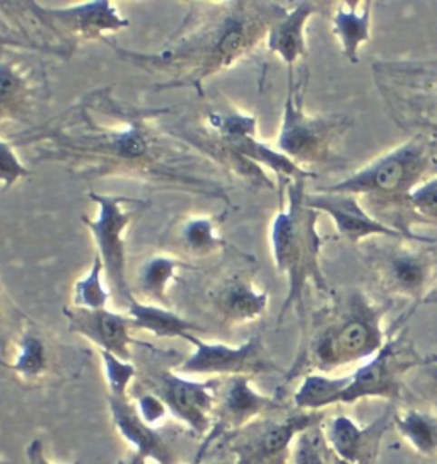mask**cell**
<instances>
[{
    "instance_id": "cell-1",
    "label": "cell",
    "mask_w": 437,
    "mask_h": 464,
    "mask_svg": "<svg viewBox=\"0 0 437 464\" xmlns=\"http://www.w3.org/2000/svg\"><path fill=\"white\" fill-rule=\"evenodd\" d=\"M173 113V108L120 102L113 87H100L63 113L11 135L9 142L33 149L31 162H57L83 179H133L229 205L214 162L160 121Z\"/></svg>"
},
{
    "instance_id": "cell-2",
    "label": "cell",
    "mask_w": 437,
    "mask_h": 464,
    "mask_svg": "<svg viewBox=\"0 0 437 464\" xmlns=\"http://www.w3.org/2000/svg\"><path fill=\"white\" fill-rule=\"evenodd\" d=\"M185 28L156 53H142L108 44L117 57L151 72L168 73V82L154 87L164 89H195L202 92L207 79L233 69L236 63L249 57L262 44L289 4L260 0H231L212 4H191Z\"/></svg>"
},
{
    "instance_id": "cell-3",
    "label": "cell",
    "mask_w": 437,
    "mask_h": 464,
    "mask_svg": "<svg viewBox=\"0 0 437 464\" xmlns=\"http://www.w3.org/2000/svg\"><path fill=\"white\" fill-rule=\"evenodd\" d=\"M390 307L392 303L381 304L359 287L332 290L328 303L313 313L306 343L289 377L330 374L374 357L396 332L384 326Z\"/></svg>"
},
{
    "instance_id": "cell-4",
    "label": "cell",
    "mask_w": 437,
    "mask_h": 464,
    "mask_svg": "<svg viewBox=\"0 0 437 464\" xmlns=\"http://www.w3.org/2000/svg\"><path fill=\"white\" fill-rule=\"evenodd\" d=\"M168 130L207 160L228 168L257 188L276 189V181L263 168L276 174L280 185L316 176L315 171L292 162L277 149L263 144L258 139L257 118L228 102L204 108L199 123L183 121L168 127Z\"/></svg>"
},
{
    "instance_id": "cell-5",
    "label": "cell",
    "mask_w": 437,
    "mask_h": 464,
    "mask_svg": "<svg viewBox=\"0 0 437 464\" xmlns=\"http://www.w3.org/2000/svg\"><path fill=\"white\" fill-rule=\"evenodd\" d=\"M436 144L425 135H412L378 160L365 164L349 178L325 187L323 191L357 197L365 208L388 227L413 239H432L410 231L412 224H422L410 197L423 181L437 176Z\"/></svg>"
},
{
    "instance_id": "cell-6",
    "label": "cell",
    "mask_w": 437,
    "mask_h": 464,
    "mask_svg": "<svg viewBox=\"0 0 437 464\" xmlns=\"http://www.w3.org/2000/svg\"><path fill=\"white\" fill-rule=\"evenodd\" d=\"M280 210L270 227V247L280 276L287 280V295L278 314V323L287 311L296 309L305 314V294L311 284L315 289L330 295L328 280L321 268V239L318 232L320 212L306 203V179L282 183Z\"/></svg>"
},
{
    "instance_id": "cell-7",
    "label": "cell",
    "mask_w": 437,
    "mask_h": 464,
    "mask_svg": "<svg viewBox=\"0 0 437 464\" xmlns=\"http://www.w3.org/2000/svg\"><path fill=\"white\" fill-rule=\"evenodd\" d=\"M287 72L289 84L278 130L277 150L303 169L340 166L344 158L336 149L342 137L352 129L354 120L345 115L307 113L305 108L307 75L296 79L294 71Z\"/></svg>"
},
{
    "instance_id": "cell-8",
    "label": "cell",
    "mask_w": 437,
    "mask_h": 464,
    "mask_svg": "<svg viewBox=\"0 0 437 464\" xmlns=\"http://www.w3.org/2000/svg\"><path fill=\"white\" fill-rule=\"evenodd\" d=\"M373 73L396 125L437 145V58L379 60L373 63Z\"/></svg>"
},
{
    "instance_id": "cell-9",
    "label": "cell",
    "mask_w": 437,
    "mask_h": 464,
    "mask_svg": "<svg viewBox=\"0 0 437 464\" xmlns=\"http://www.w3.org/2000/svg\"><path fill=\"white\" fill-rule=\"evenodd\" d=\"M365 247L367 268L386 295L423 304L437 285V241L419 243L410 239H384Z\"/></svg>"
},
{
    "instance_id": "cell-10",
    "label": "cell",
    "mask_w": 437,
    "mask_h": 464,
    "mask_svg": "<svg viewBox=\"0 0 437 464\" xmlns=\"http://www.w3.org/2000/svg\"><path fill=\"white\" fill-rule=\"evenodd\" d=\"M88 198L98 205V216L96 218L83 216V222L96 243V253L102 258L110 294L118 304L129 309L135 295L129 282L125 234L131 222L141 218L151 203L141 198L100 193H89Z\"/></svg>"
},
{
    "instance_id": "cell-11",
    "label": "cell",
    "mask_w": 437,
    "mask_h": 464,
    "mask_svg": "<svg viewBox=\"0 0 437 464\" xmlns=\"http://www.w3.org/2000/svg\"><path fill=\"white\" fill-rule=\"evenodd\" d=\"M423 362L405 332L392 334L374 357L365 361L352 374L338 398V405H352L367 398L388 400L394 405L403 392L407 376Z\"/></svg>"
},
{
    "instance_id": "cell-12",
    "label": "cell",
    "mask_w": 437,
    "mask_h": 464,
    "mask_svg": "<svg viewBox=\"0 0 437 464\" xmlns=\"http://www.w3.org/2000/svg\"><path fill=\"white\" fill-rule=\"evenodd\" d=\"M187 342L193 347L189 357L176 367L183 376H260L280 374L282 369L265 345L262 334H253L238 347L205 342L199 334H189Z\"/></svg>"
},
{
    "instance_id": "cell-13",
    "label": "cell",
    "mask_w": 437,
    "mask_h": 464,
    "mask_svg": "<svg viewBox=\"0 0 437 464\" xmlns=\"http://www.w3.org/2000/svg\"><path fill=\"white\" fill-rule=\"evenodd\" d=\"M325 421V411L296 410L280 419L265 417L234 432L229 450L233 464H287L296 437Z\"/></svg>"
},
{
    "instance_id": "cell-14",
    "label": "cell",
    "mask_w": 437,
    "mask_h": 464,
    "mask_svg": "<svg viewBox=\"0 0 437 464\" xmlns=\"http://www.w3.org/2000/svg\"><path fill=\"white\" fill-rule=\"evenodd\" d=\"M255 258L228 266L207 290V303L220 326L238 328L262 319L268 311V294L257 285Z\"/></svg>"
},
{
    "instance_id": "cell-15",
    "label": "cell",
    "mask_w": 437,
    "mask_h": 464,
    "mask_svg": "<svg viewBox=\"0 0 437 464\" xmlns=\"http://www.w3.org/2000/svg\"><path fill=\"white\" fill-rule=\"evenodd\" d=\"M31 7L44 26L71 52L81 42L106 40L108 33H117L131 26V21L121 15L117 5L106 0L73 4L67 7H48L31 2Z\"/></svg>"
},
{
    "instance_id": "cell-16",
    "label": "cell",
    "mask_w": 437,
    "mask_h": 464,
    "mask_svg": "<svg viewBox=\"0 0 437 464\" xmlns=\"http://www.w3.org/2000/svg\"><path fill=\"white\" fill-rule=\"evenodd\" d=\"M218 377L193 381L176 371H160L146 379L149 392L160 396L176 420L197 435L209 434L214 425Z\"/></svg>"
},
{
    "instance_id": "cell-17",
    "label": "cell",
    "mask_w": 437,
    "mask_h": 464,
    "mask_svg": "<svg viewBox=\"0 0 437 464\" xmlns=\"http://www.w3.org/2000/svg\"><path fill=\"white\" fill-rule=\"evenodd\" d=\"M46 96L42 69L24 58L0 57V135L21 123L30 125Z\"/></svg>"
},
{
    "instance_id": "cell-18",
    "label": "cell",
    "mask_w": 437,
    "mask_h": 464,
    "mask_svg": "<svg viewBox=\"0 0 437 464\" xmlns=\"http://www.w3.org/2000/svg\"><path fill=\"white\" fill-rule=\"evenodd\" d=\"M306 203L309 208L326 214L332 218L336 232L354 246H359L365 239L373 237H384V239H410L419 243H434L436 239H413L408 237L403 232L388 227L386 224L379 222L363 202L347 193H334V191H323L309 193L307 191Z\"/></svg>"
},
{
    "instance_id": "cell-19",
    "label": "cell",
    "mask_w": 437,
    "mask_h": 464,
    "mask_svg": "<svg viewBox=\"0 0 437 464\" xmlns=\"http://www.w3.org/2000/svg\"><path fill=\"white\" fill-rule=\"evenodd\" d=\"M282 405L276 398L257 392L249 376L218 377L216 392L214 432H238L249 423L278 411Z\"/></svg>"
},
{
    "instance_id": "cell-20",
    "label": "cell",
    "mask_w": 437,
    "mask_h": 464,
    "mask_svg": "<svg viewBox=\"0 0 437 464\" xmlns=\"http://www.w3.org/2000/svg\"><path fill=\"white\" fill-rule=\"evenodd\" d=\"M393 405H390L381 417L365 427L347 415H336L323 423V430L330 450L340 459L350 464H378L381 444L393 425Z\"/></svg>"
},
{
    "instance_id": "cell-21",
    "label": "cell",
    "mask_w": 437,
    "mask_h": 464,
    "mask_svg": "<svg viewBox=\"0 0 437 464\" xmlns=\"http://www.w3.org/2000/svg\"><path fill=\"white\" fill-rule=\"evenodd\" d=\"M9 362L4 363L21 382L42 384L53 376L59 362V343L48 330L26 318L7 350Z\"/></svg>"
},
{
    "instance_id": "cell-22",
    "label": "cell",
    "mask_w": 437,
    "mask_h": 464,
    "mask_svg": "<svg viewBox=\"0 0 437 464\" xmlns=\"http://www.w3.org/2000/svg\"><path fill=\"white\" fill-rule=\"evenodd\" d=\"M69 330L89 340L100 352H110L118 359L131 362V345L135 343L131 332H135L133 319L129 314L110 309H83L63 307Z\"/></svg>"
},
{
    "instance_id": "cell-23",
    "label": "cell",
    "mask_w": 437,
    "mask_h": 464,
    "mask_svg": "<svg viewBox=\"0 0 437 464\" xmlns=\"http://www.w3.org/2000/svg\"><path fill=\"white\" fill-rule=\"evenodd\" d=\"M222 220L224 216L176 218L160 236V247L187 263L222 255L228 249V241L220 234Z\"/></svg>"
},
{
    "instance_id": "cell-24",
    "label": "cell",
    "mask_w": 437,
    "mask_h": 464,
    "mask_svg": "<svg viewBox=\"0 0 437 464\" xmlns=\"http://www.w3.org/2000/svg\"><path fill=\"white\" fill-rule=\"evenodd\" d=\"M108 408L118 434L135 452L158 464H178L175 450L164 440L158 429L141 419L131 400L108 396Z\"/></svg>"
},
{
    "instance_id": "cell-25",
    "label": "cell",
    "mask_w": 437,
    "mask_h": 464,
    "mask_svg": "<svg viewBox=\"0 0 437 464\" xmlns=\"http://www.w3.org/2000/svg\"><path fill=\"white\" fill-rule=\"evenodd\" d=\"M321 11L318 2H296L289 4L286 13L278 17L267 38V48L270 53L277 55L287 71H294L296 63L306 57V26L313 15Z\"/></svg>"
},
{
    "instance_id": "cell-26",
    "label": "cell",
    "mask_w": 437,
    "mask_h": 464,
    "mask_svg": "<svg viewBox=\"0 0 437 464\" xmlns=\"http://www.w3.org/2000/svg\"><path fill=\"white\" fill-rule=\"evenodd\" d=\"M332 33L350 63H359V52L371 42L373 2H336L330 15Z\"/></svg>"
},
{
    "instance_id": "cell-27",
    "label": "cell",
    "mask_w": 437,
    "mask_h": 464,
    "mask_svg": "<svg viewBox=\"0 0 437 464\" xmlns=\"http://www.w3.org/2000/svg\"><path fill=\"white\" fill-rule=\"evenodd\" d=\"M180 268L197 270L199 266L175 258L168 253L152 255L146 258L141 263V266L135 274V284L131 287L135 299H137V295H141L142 299H146L141 303L171 307L170 289L176 280V274Z\"/></svg>"
},
{
    "instance_id": "cell-28",
    "label": "cell",
    "mask_w": 437,
    "mask_h": 464,
    "mask_svg": "<svg viewBox=\"0 0 437 464\" xmlns=\"http://www.w3.org/2000/svg\"><path fill=\"white\" fill-rule=\"evenodd\" d=\"M127 314L133 319L135 330H144L158 338H181L187 340L189 334H207L209 332L202 328L199 323L191 319L180 316L170 307H160L156 304H147L135 299Z\"/></svg>"
},
{
    "instance_id": "cell-29",
    "label": "cell",
    "mask_w": 437,
    "mask_h": 464,
    "mask_svg": "<svg viewBox=\"0 0 437 464\" xmlns=\"http://www.w3.org/2000/svg\"><path fill=\"white\" fill-rule=\"evenodd\" d=\"M393 425L415 452L427 458L437 456V415L432 411L415 408L394 411Z\"/></svg>"
},
{
    "instance_id": "cell-30",
    "label": "cell",
    "mask_w": 437,
    "mask_h": 464,
    "mask_svg": "<svg viewBox=\"0 0 437 464\" xmlns=\"http://www.w3.org/2000/svg\"><path fill=\"white\" fill-rule=\"evenodd\" d=\"M347 384V376L332 377L311 372L303 377L294 392V408L303 411H325L328 406L338 405V398Z\"/></svg>"
},
{
    "instance_id": "cell-31",
    "label": "cell",
    "mask_w": 437,
    "mask_h": 464,
    "mask_svg": "<svg viewBox=\"0 0 437 464\" xmlns=\"http://www.w3.org/2000/svg\"><path fill=\"white\" fill-rule=\"evenodd\" d=\"M104 266L98 253H94L88 274L73 284V303L83 309H104L110 299V289L102 282Z\"/></svg>"
},
{
    "instance_id": "cell-32",
    "label": "cell",
    "mask_w": 437,
    "mask_h": 464,
    "mask_svg": "<svg viewBox=\"0 0 437 464\" xmlns=\"http://www.w3.org/2000/svg\"><path fill=\"white\" fill-rule=\"evenodd\" d=\"M323 423L313 425L296 437L291 450L292 464H332L334 450L328 446Z\"/></svg>"
},
{
    "instance_id": "cell-33",
    "label": "cell",
    "mask_w": 437,
    "mask_h": 464,
    "mask_svg": "<svg viewBox=\"0 0 437 464\" xmlns=\"http://www.w3.org/2000/svg\"><path fill=\"white\" fill-rule=\"evenodd\" d=\"M405 384L437 415V355L423 357V362L408 374Z\"/></svg>"
},
{
    "instance_id": "cell-34",
    "label": "cell",
    "mask_w": 437,
    "mask_h": 464,
    "mask_svg": "<svg viewBox=\"0 0 437 464\" xmlns=\"http://www.w3.org/2000/svg\"><path fill=\"white\" fill-rule=\"evenodd\" d=\"M102 369L108 386V396L118 400H129V390L133 379L137 377V367L131 362H125L110 352H100Z\"/></svg>"
},
{
    "instance_id": "cell-35",
    "label": "cell",
    "mask_w": 437,
    "mask_h": 464,
    "mask_svg": "<svg viewBox=\"0 0 437 464\" xmlns=\"http://www.w3.org/2000/svg\"><path fill=\"white\" fill-rule=\"evenodd\" d=\"M26 318L28 316L15 304L0 282V355H7V350Z\"/></svg>"
},
{
    "instance_id": "cell-36",
    "label": "cell",
    "mask_w": 437,
    "mask_h": 464,
    "mask_svg": "<svg viewBox=\"0 0 437 464\" xmlns=\"http://www.w3.org/2000/svg\"><path fill=\"white\" fill-rule=\"evenodd\" d=\"M33 169H30L19 156L15 154V145L7 139L0 137V185L2 191L13 188L17 181L30 178Z\"/></svg>"
},
{
    "instance_id": "cell-37",
    "label": "cell",
    "mask_w": 437,
    "mask_h": 464,
    "mask_svg": "<svg viewBox=\"0 0 437 464\" xmlns=\"http://www.w3.org/2000/svg\"><path fill=\"white\" fill-rule=\"evenodd\" d=\"M412 207L422 224L437 226V176L423 181L410 197Z\"/></svg>"
},
{
    "instance_id": "cell-38",
    "label": "cell",
    "mask_w": 437,
    "mask_h": 464,
    "mask_svg": "<svg viewBox=\"0 0 437 464\" xmlns=\"http://www.w3.org/2000/svg\"><path fill=\"white\" fill-rule=\"evenodd\" d=\"M133 405L137 408V413L141 419L149 423L151 427H158L160 421L168 417V408L162 403L160 396H156L152 392H141L133 400Z\"/></svg>"
},
{
    "instance_id": "cell-39",
    "label": "cell",
    "mask_w": 437,
    "mask_h": 464,
    "mask_svg": "<svg viewBox=\"0 0 437 464\" xmlns=\"http://www.w3.org/2000/svg\"><path fill=\"white\" fill-rule=\"evenodd\" d=\"M26 459H28V464H53L44 454V446L42 439H33L30 444H28V448H26Z\"/></svg>"
},
{
    "instance_id": "cell-40",
    "label": "cell",
    "mask_w": 437,
    "mask_h": 464,
    "mask_svg": "<svg viewBox=\"0 0 437 464\" xmlns=\"http://www.w3.org/2000/svg\"><path fill=\"white\" fill-rule=\"evenodd\" d=\"M147 458H144L142 454H139V452H135V450H131L127 456H125V459L121 461L120 464H147Z\"/></svg>"
},
{
    "instance_id": "cell-41",
    "label": "cell",
    "mask_w": 437,
    "mask_h": 464,
    "mask_svg": "<svg viewBox=\"0 0 437 464\" xmlns=\"http://www.w3.org/2000/svg\"><path fill=\"white\" fill-rule=\"evenodd\" d=\"M434 303H437V285L434 289L431 290V294L425 297L423 304H434Z\"/></svg>"
},
{
    "instance_id": "cell-42",
    "label": "cell",
    "mask_w": 437,
    "mask_h": 464,
    "mask_svg": "<svg viewBox=\"0 0 437 464\" xmlns=\"http://www.w3.org/2000/svg\"><path fill=\"white\" fill-rule=\"evenodd\" d=\"M332 464H350L347 461H344V459H340L338 456H336L335 452H334V459H332Z\"/></svg>"
},
{
    "instance_id": "cell-43",
    "label": "cell",
    "mask_w": 437,
    "mask_h": 464,
    "mask_svg": "<svg viewBox=\"0 0 437 464\" xmlns=\"http://www.w3.org/2000/svg\"><path fill=\"white\" fill-rule=\"evenodd\" d=\"M434 464H437V463H434Z\"/></svg>"
}]
</instances>
